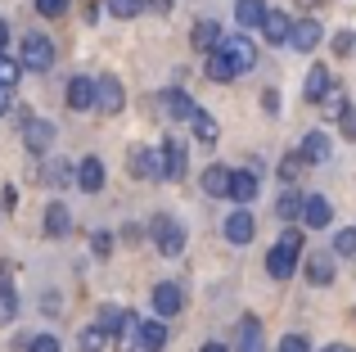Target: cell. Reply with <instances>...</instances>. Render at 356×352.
Wrapping results in <instances>:
<instances>
[{"instance_id":"e575fe53","label":"cell","mask_w":356,"mask_h":352,"mask_svg":"<svg viewBox=\"0 0 356 352\" xmlns=\"http://www.w3.org/2000/svg\"><path fill=\"white\" fill-rule=\"evenodd\" d=\"M334 253H339V257H356V230H339V239H334Z\"/></svg>"},{"instance_id":"c3c4849f","label":"cell","mask_w":356,"mask_h":352,"mask_svg":"<svg viewBox=\"0 0 356 352\" xmlns=\"http://www.w3.org/2000/svg\"><path fill=\"white\" fill-rule=\"evenodd\" d=\"M5 109H9V90H0V113H5Z\"/></svg>"},{"instance_id":"e0dca14e","label":"cell","mask_w":356,"mask_h":352,"mask_svg":"<svg viewBox=\"0 0 356 352\" xmlns=\"http://www.w3.org/2000/svg\"><path fill=\"white\" fill-rule=\"evenodd\" d=\"M23 141H27V150H32V154H45V150H50V141H54V127L41 122V118H32V122L23 127Z\"/></svg>"},{"instance_id":"7a4b0ae2","label":"cell","mask_w":356,"mask_h":352,"mask_svg":"<svg viewBox=\"0 0 356 352\" xmlns=\"http://www.w3.org/2000/svg\"><path fill=\"white\" fill-rule=\"evenodd\" d=\"M154 244H158V253H167V257H176L185 248V226L181 221H172V217H154Z\"/></svg>"},{"instance_id":"7402d4cb","label":"cell","mask_w":356,"mask_h":352,"mask_svg":"<svg viewBox=\"0 0 356 352\" xmlns=\"http://www.w3.org/2000/svg\"><path fill=\"white\" fill-rule=\"evenodd\" d=\"M18 312V294H14V271L0 266V321H14Z\"/></svg>"},{"instance_id":"ba28073f","label":"cell","mask_w":356,"mask_h":352,"mask_svg":"<svg viewBox=\"0 0 356 352\" xmlns=\"http://www.w3.org/2000/svg\"><path fill=\"white\" fill-rule=\"evenodd\" d=\"M113 348L118 352H140V317H131V312H122L118 326H113Z\"/></svg>"},{"instance_id":"7bdbcfd3","label":"cell","mask_w":356,"mask_h":352,"mask_svg":"<svg viewBox=\"0 0 356 352\" xmlns=\"http://www.w3.org/2000/svg\"><path fill=\"white\" fill-rule=\"evenodd\" d=\"M261 109H266V113H280V95H275V90H266V95H261Z\"/></svg>"},{"instance_id":"3957f363","label":"cell","mask_w":356,"mask_h":352,"mask_svg":"<svg viewBox=\"0 0 356 352\" xmlns=\"http://www.w3.org/2000/svg\"><path fill=\"white\" fill-rule=\"evenodd\" d=\"M54 63V41L45 32H32L23 41V68H32V72H45Z\"/></svg>"},{"instance_id":"7c38bea8","label":"cell","mask_w":356,"mask_h":352,"mask_svg":"<svg viewBox=\"0 0 356 352\" xmlns=\"http://www.w3.org/2000/svg\"><path fill=\"white\" fill-rule=\"evenodd\" d=\"M45 235H50V239L72 235V212H68V203H59V199H54L50 208H45Z\"/></svg>"},{"instance_id":"bcb514c9","label":"cell","mask_w":356,"mask_h":352,"mask_svg":"<svg viewBox=\"0 0 356 352\" xmlns=\"http://www.w3.org/2000/svg\"><path fill=\"white\" fill-rule=\"evenodd\" d=\"M5 41H9V27L0 23V54H5Z\"/></svg>"},{"instance_id":"603a6c76","label":"cell","mask_w":356,"mask_h":352,"mask_svg":"<svg viewBox=\"0 0 356 352\" xmlns=\"http://www.w3.org/2000/svg\"><path fill=\"white\" fill-rule=\"evenodd\" d=\"M252 194H257V172H230V190H226V199L252 203Z\"/></svg>"},{"instance_id":"4316f807","label":"cell","mask_w":356,"mask_h":352,"mask_svg":"<svg viewBox=\"0 0 356 352\" xmlns=\"http://www.w3.org/2000/svg\"><path fill=\"white\" fill-rule=\"evenodd\" d=\"M239 352H261V321L257 317L239 321Z\"/></svg>"},{"instance_id":"30bf717a","label":"cell","mask_w":356,"mask_h":352,"mask_svg":"<svg viewBox=\"0 0 356 352\" xmlns=\"http://www.w3.org/2000/svg\"><path fill=\"white\" fill-rule=\"evenodd\" d=\"M289 45L302 50V54H312L316 45H321V23H316V18H298L293 32H289Z\"/></svg>"},{"instance_id":"f35d334b","label":"cell","mask_w":356,"mask_h":352,"mask_svg":"<svg viewBox=\"0 0 356 352\" xmlns=\"http://www.w3.org/2000/svg\"><path fill=\"white\" fill-rule=\"evenodd\" d=\"M356 50V36L352 32H339V36H334V54H352Z\"/></svg>"},{"instance_id":"f6af8a7d","label":"cell","mask_w":356,"mask_h":352,"mask_svg":"<svg viewBox=\"0 0 356 352\" xmlns=\"http://www.w3.org/2000/svg\"><path fill=\"white\" fill-rule=\"evenodd\" d=\"M321 352H356V348H348V344H330V348H321Z\"/></svg>"},{"instance_id":"836d02e7","label":"cell","mask_w":356,"mask_h":352,"mask_svg":"<svg viewBox=\"0 0 356 352\" xmlns=\"http://www.w3.org/2000/svg\"><path fill=\"white\" fill-rule=\"evenodd\" d=\"M99 348H104V330L86 326V330H81V352H99Z\"/></svg>"},{"instance_id":"5bb4252c","label":"cell","mask_w":356,"mask_h":352,"mask_svg":"<svg viewBox=\"0 0 356 352\" xmlns=\"http://www.w3.org/2000/svg\"><path fill=\"white\" fill-rule=\"evenodd\" d=\"M330 90H334V77H330V68H325V63H316V68L307 72V86H302V95L312 99V104H321V99H330Z\"/></svg>"},{"instance_id":"1f68e13d","label":"cell","mask_w":356,"mask_h":352,"mask_svg":"<svg viewBox=\"0 0 356 352\" xmlns=\"http://www.w3.org/2000/svg\"><path fill=\"white\" fill-rule=\"evenodd\" d=\"M18 77H23V63L9 59V54H0V90H14Z\"/></svg>"},{"instance_id":"52a82bcc","label":"cell","mask_w":356,"mask_h":352,"mask_svg":"<svg viewBox=\"0 0 356 352\" xmlns=\"http://www.w3.org/2000/svg\"><path fill=\"white\" fill-rule=\"evenodd\" d=\"M302 226H312V230H321V226H330L334 221V208H330V199H321V194H307L302 199Z\"/></svg>"},{"instance_id":"5b68a950","label":"cell","mask_w":356,"mask_h":352,"mask_svg":"<svg viewBox=\"0 0 356 352\" xmlns=\"http://www.w3.org/2000/svg\"><path fill=\"white\" fill-rule=\"evenodd\" d=\"M158 154H163V176L181 181V176L190 172V159H185V145L176 141V136H167V141H163V150H158Z\"/></svg>"},{"instance_id":"8fae6325","label":"cell","mask_w":356,"mask_h":352,"mask_svg":"<svg viewBox=\"0 0 356 352\" xmlns=\"http://www.w3.org/2000/svg\"><path fill=\"white\" fill-rule=\"evenodd\" d=\"M252 235H257V221H252L248 208H239V212L226 217V239H230V244H248Z\"/></svg>"},{"instance_id":"8992f818","label":"cell","mask_w":356,"mask_h":352,"mask_svg":"<svg viewBox=\"0 0 356 352\" xmlns=\"http://www.w3.org/2000/svg\"><path fill=\"white\" fill-rule=\"evenodd\" d=\"M221 54H226L239 72H248L252 63H257V45H252L248 36H230V41H221Z\"/></svg>"},{"instance_id":"d6a6232c","label":"cell","mask_w":356,"mask_h":352,"mask_svg":"<svg viewBox=\"0 0 356 352\" xmlns=\"http://www.w3.org/2000/svg\"><path fill=\"white\" fill-rule=\"evenodd\" d=\"M145 9V0H108V14L113 18H136Z\"/></svg>"},{"instance_id":"d6986e66","label":"cell","mask_w":356,"mask_h":352,"mask_svg":"<svg viewBox=\"0 0 356 352\" xmlns=\"http://www.w3.org/2000/svg\"><path fill=\"white\" fill-rule=\"evenodd\" d=\"M77 185H81L86 194H99V190H104V163H99V159H81Z\"/></svg>"},{"instance_id":"6da1fadb","label":"cell","mask_w":356,"mask_h":352,"mask_svg":"<svg viewBox=\"0 0 356 352\" xmlns=\"http://www.w3.org/2000/svg\"><path fill=\"white\" fill-rule=\"evenodd\" d=\"M298 253H302V235H298V230H284L266 253V275L270 280H289V275L298 271Z\"/></svg>"},{"instance_id":"9a60e30c","label":"cell","mask_w":356,"mask_h":352,"mask_svg":"<svg viewBox=\"0 0 356 352\" xmlns=\"http://www.w3.org/2000/svg\"><path fill=\"white\" fill-rule=\"evenodd\" d=\"M154 307H158V317H176V312L185 307V294H181V285H158L154 289Z\"/></svg>"},{"instance_id":"8d00e7d4","label":"cell","mask_w":356,"mask_h":352,"mask_svg":"<svg viewBox=\"0 0 356 352\" xmlns=\"http://www.w3.org/2000/svg\"><path fill=\"white\" fill-rule=\"evenodd\" d=\"M27 352H59V339L54 335H36L32 344H27Z\"/></svg>"},{"instance_id":"4dcf8cb0","label":"cell","mask_w":356,"mask_h":352,"mask_svg":"<svg viewBox=\"0 0 356 352\" xmlns=\"http://www.w3.org/2000/svg\"><path fill=\"white\" fill-rule=\"evenodd\" d=\"M167 109H172L176 122H190V118H194V99L185 95V90H172V95H167Z\"/></svg>"},{"instance_id":"ab89813d","label":"cell","mask_w":356,"mask_h":352,"mask_svg":"<svg viewBox=\"0 0 356 352\" xmlns=\"http://www.w3.org/2000/svg\"><path fill=\"white\" fill-rule=\"evenodd\" d=\"M343 136H348V141H356V109H343Z\"/></svg>"},{"instance_id":"2e32d148","label":"cell","mask_w":356,"mask_h":352,"mask_svg":"<svg viewBox=\"0 0 356 352\" xmlns=\"http://www.w3.org/2000/svg\"><path fill=\"white\" fill-rule=\"evenodd\" d=\"M261 32H266V41H270V45H284V41H289V32H293V18L280 14V9H266V23H261Z\"/></svg>"},{"instance_id":"d590c367","label":"cell","mask_w":356,"mask_h":352,"mask_svg":"<svg viewBox=\"0 0 356 352\" xmlns=\"http://www.w3.org/2000/svg\"><path fill=\"white\" fill-rule=\"evenodd\" d=\"M63 9H68V0H36V14H45V18H59Z\"/></svg>"},{"instance_id":"277c9868","label":"cell","mask_w":356,"mask_h":352,"mask_svg":"<svg viewBox=\"0 0 356 352\" xmlns=\"http://www.w3.org/2000/svg\"><path fill=\"white\" fill-rule=\"evenodd\" d=\"M122 104H127V95H122V81L118 77H99L95 81V109L99 113H122Z\"/></svg>"},{"instance_id":"d4e9b609","label":"cell","mask_w":356,"mask_h":352,"mask_svg":"<svg viewBox=\"0 0 356 352\" xmlns=\"http://www.w3.org/2000/svg\"><path fill=\"white\" fill-rule=\"evenodd\" d=\"M140 348L145 352H163L167 348V326L163 321H140Z\"/></svg>"},{"instance_id":"ac0fdd59","label":"cell","mask_w":356,"mask_h":352,"mask_svg":"<svg viewBox=\"0 0 356 352\" xmlns=\"http://www.w3.org/2000/svg\"><path fill=\"white\" fill-rule=\"evenodd\" d=\"M68 109H95V77H72L68 81Z\"/></svg>"},{"instance_id":"9c48e42d","label":"cell","mask_w":356,"mask_h":352,"mask_svg":"<svg viewBox=\"0 0 356 352\" xmlns=\"http://www.w3.org/2000/svg\"><path fill=\"white\" fill-rule=\"evenodd\" d=\"M127 172L131 176H145V181H154V176H163V159H158L154 150H131V159H127Z\"/></svg>"},{"instance_id":"681fc988","label":"cell","mask_w":356,"mask_h":352,"mask_svg":"<svg viewBox=\"0 0 356 352\" xmlns=\"http://www.w3.org/2000/svg\"><path fill=\"white\" fill-rule=\"evenodd\" d=\"M298 5H302V9H316V5H321V0H298Z\"/></svg>"},{"instance_id":"60d3db41","label":"cell","mask_w":356,"mask_h":352,"mask_svg":"<svg viewBox=\"0 0 356 352\" xmlns=\"http://www.w3.org/2000/svg\"><path fill=\"white\" fill-rule=\"evenodd\" d=\"M298 172H302V159H284L280 163V176H284V181H293Z\"/></svg>"},{"instance_id":"f546056e","label":"cell","mask_w":356,"mask_h":352,"mask_svg":"<svg viewBox=\"0 0 356 352\" xmlns=\"http://www.w3.org/2000/svg\"><path fill=\"white\" fill-rule=\"evenodd\" d=\"M275 212H280V221H298V217H302V194H298V190H284L275 199Z\"/></svg>"},{"instance_id":"74e56055","label":"cell","mask_w":356,"mask_h":352,"mask_svg":"<svg viewBox=\"0 0 356 352\" xmlns=\"http://www.w3.org/2000/svg\"><path fill=\"white\" fill-rule=\"evenodd\" d=\"M280 352H312V344H307L302 335H284L280 339Z\"/></svg>"},{"instance_id":"b9f144b4","label":"cell","mask_w":356,"mask_h":352,"mask_svg":"<svg viewBox=\"0 0 356 352\" xmlns=\"http://www.w3.org/2000/svg\"><path fill=\"white\" fill-rule=\"evenodd\" d=\"M90 248H95V253H108V248H113V235H104V230H99V235L90 239Z\"/></svg>"},{"instance_id":"f1b7e54d","label":"cell","mask_w":356,"mask_h":352,"mask_svg":"<svg viewBox=\"0 0 356 352\" xmlns=\"http://www.w3.org/2000/svg\"><path fill=\"white\" fill-rule=\"evenodd\" d=\"M190 122H194V136H199L203 145H212V141H217V136H221L217 118H212V113H203V109H194V118H190Z\"/></svg>"},{"instance_id":"cb8c5ba5","label":"cell","mask_w":356,"mask_h":352,"mask_svg":"<svg viewBox=\"0 0 356 352\" xmlns=\"http://www.w3.org/2000/svg\"><path fill=\"white\" fill-rule=\"evenodd\" d=\"M302 271H307V280H312V285H330L334 280V257L330 253H312Z\"/></svg>"},{"instance_id":"44dd1931","label":"cell","mask_w":356,"mask_h":352,"mask_svg":"<svg viewBox=\"0 0 356 352\" xmlns=\"http://www.w3.org/2000/svg\"><path fill=\"white\" fill-rule=\"evenodd\" d=\"M298 154H302V163H325V159H330V136H325V131H307Z\"/></svg>"},{"instance_id":"4fadbf2b","label":"cell","mask_w":356,"mask_h":352,"mask_svg":"<svg viewBox=\"0 0 356 352\" xmlns=\"http://www.w3.org/2000/svg\"><path fill=\"white\" fill-rule=\"evenodd\" d=\"M190 41L199 45L203 54H212V50H221V41H226V36H221V23H217V18H203V23H194Z\"/></svg>"},{"instance_id":"7dc6e473","label":"cell","mask_w":356,"mask_h":352,"mask_svg":"<svg viewBox=\"0 0 356 352\" xmlns=\"http://www.w3.org/2000/svg\"><path fill=\"white\" fill-rule=\"evenodd\" d=\"M203 352H230L226 344H203Z\"/></svg>"},{"instance_id":"484cf974","label":"cell","mask_w":356,"mask_h":352,"mask_svg":"<svg viewBox=\"0 0 356 352\" xmlns=\"http://www.w3.org/2000/svg\"><path fill=\"white\" fill-rule=\"evenodd\" d=\"M230 190V172L221 168V163H212L208 172H203V194H212V199H226Z\"/></svg>"},{"instance_id":"ffe728a7","label":"cell","mask_w":356,"mask_h":352,"mask_svg":"<svg viewBox=\"0 0 356 352\" xmlns=\"http://www.w3.org/2000/svg\"><path fill=\"white\" fill-rule=\"evenodd\" d=\"M235 18H239L243 32L261 27V23H266V0H239V5H235Z\"/></svg>"},{"instance_id":"83f0119b","label":"cell","mask_w":356,"mask_h":352,"mask_svg":"<svg viewBox=\"0 0 356 352\" xmlns=\"http://www.w3.org/2000/svg\"><path fill=\"white\" fill-rule=\"evenodd\" d=\"M230 77H239V68L226 59L221 50H212L208 54V81H230Z\"/></svg>"},{"instance_id":"ee69618b","label":"cell","mask_w":356,"mask_h":352,"mask_svg":"<svg viewBox=\"0 0 356 352\" xmlns=\"http://www.w3.org/2000/svg\"><path fill=\"white\" fill-rule=\"evenodd\" d=\"M149 5H154L158 14H167V9H172V0H149Z\"/></svg>"}]
</instances>
